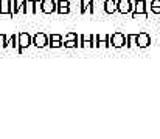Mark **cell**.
Here are the masks:
<instances>
[{"label":"cell","instance_id":"cell-1","mask_svg":"<svg viewBox=\"0 0 160 139\" xmlns=\"http://www.w3.org/2000/svg\"><path fill=\"white\" fill-rule=\"evenodd\" d=\"M138 16H143L145 19H148V12H146V2H145V0H137V2L134 3L132 19H137Z\"/></svg>","mask_w":160,"mask_h":139},{"label":"cell","instance_id":"cell-2","mask_svg":"<svg viewBox=\"0 0 160 139\" xmlns=\"http://www.w3.org/2000/svg\"><path fill=\"white\" fill-rule=\"evenodd\" d=\"M30 45H33V37L28 33H19V49H17V53L22 54V51L25 48H28Z\"/></svg>","mask_w":160,"mask_h":139},{"label":"cell","instance_id":"cell-3","mask_svg":"<svg viewBox=\"0 0 160 139\" xmlns=\"http://www.w3.org/2000/svg\"><path fill=\"white\" fill-rule=\"evenodd\" d=\"M126 44H128V40H126V36L123 33H113V34H110V46H113V48H123Z\"/></svg>","mask_w":160,"mask_h":139},{"label":"cell","instance_id":"cell-4","mask_svg":"<svg viewBox=\"0 0 160 139\" xmlns=\"http://www.w3.org/2000/svg\"><path fill=\"white\" fill-rule=\"evenodd\" d=\"M33 45L36 48H45V46L50 45V37L44 33H38L34 37H33Z\"/></svg>","mask_w":160,"mask_h":139},{"label":"cell","instance_id":"cell-5","mask_svg":"<svg viewBox=\"0 0 160 139\" xmlns=\"http://www.w3.org/2000/svg\"><path fill=\"white\" fill-rule=\"evenodd\" d=\"M134 9V3L131 0H118V12L120 14H129Z\"/></svg>","mask_w":160,"mask_h":139},{"label":"cell","instance_id":"cell-6","mask_svg":"<svg viewBox=\"0 0 160 139\" xmlns=\"http://www.w3.org/2000/svg\"><path fill=\"white\" fill-rule=\"evenodd\" d=\"M151 45V36L148 33H138L137 34V46L138 48H148Z\"/></svg>","mask_w":160,"mask_h":139},{"label":"cell","instance_id":"cell-7","mask_svg":"<svg viewBox=\"0 0 160 139\" xmlns=\"http://www.w3.org/2000/svg\"><path fill=\"white\" fill-rule=\"evenodd\" d=\"M58 11V2L54 0H42V12L45 14H52Z\"/></svg>","mask_w":160,"mask_h":139},{"label":"cell","instance_id":"cell-8","mask_svg":"<svg viewBox=\"0 0 160 139\" xmlns=\"http://www.w3.org/2000/svg\"><path fill=\"white\" fill-rule=\"evenodd\" d=\"M22 14H34V0H23L20 6Z\"/></svg>","mask_w":160,"mask_h":139},{"label":"cell","instance_id":"cell-9","mask_svg":"<svg viewBox=\"0 0 160 139\" xmlns=\"http://www.w3.org/2000/svg\"><path fill=\"white\" fill-rule=\"evenodd\" d=\"M104 11H106L107 14L118 12V2L117 0H106L104 2Z\"/></svg>","mask_w":160,"mask_h":139},{"label":"cell","instance_id":"cell-10","mask_svg":"<svg viewBox=\"0 0 160 139\" xmlns=\"http://www.w3.org/2000/svg\"><path fill=\"white\" fill-rule=\"evenodd\" d=\"M59 14H68L70 12V2L68 0H58V11Z\"/></svg>","mask_w":160,"mask_h":139},{"label":"cell","instance_id":"cell-11","mask_svg":"<svg viewBox=\"0 0 160 139\" xmlns=\"http://www.w3.org/2000/svg\"><path fill=\"white\" fill-rule=\"evenodd\" d=\"M0 14H8L9 17H12V12H11V0H0Z\"/></svg>","mask_w":160,"mask_h":139},{"label":"cell","instance_id":"cell-12","mask_svg":"<svg viewBox=\"0 0 160 139\" xmlns=\"http://www.w3.org/2000/svg\"><path fill=\"white\" fill-rule=\"evenodd\" d=\"M126 40H128V44H126L128 48L137 46V34H128V36H126Z\"/></svg>","mask_w":160,"mask_h":139},{"label":"cell","instance_id":"cell-13","mask_svg":"<svg viewBox=\"0 0 160 139\" xmlns=\"http://www.w3.org/2000/svg\"><path fill=\"white\" fill-rule=\"evenodd\" d=\"M8 46H12V48L19 49V34H12L8 39Z\"/></svg>","mask_w":160,"mask_h":139},{"label":"cell","instance_id":"cell-14","mask_svg":"<svg viewBox=\"0 0 160 139\" xmlns=\"http://www.w3.org/2000/svg\"><path fill=\"white\" fill-rule=\"evenodd\" d=\"M20 6H22L20 2L11 0V12H12V17H14V14H19V12H20Z\"/></svg>","mask_w":160,"mask_h":139},{"label":"cell","instance_id":"cell-15","mask_svg":"<svg viewBox=\"0 0 160 139\" xmlns=\"http://www.w3.org/2000/svg\"><path fill=\"white\" fill-rule=\"evenodd\" d=\"M151 11L154 14H160V0H152L151 2Z\"/></svg>","mask_w":160,"mask_h":139},{"label":"cell","instance_id":"cell-16","mask_svg":"<svg viewBox=\"0 0 160 139\" xmlns=\"http://www.w3.org/2000/svg\"><path fill=\"white\" fill-rule=\"evenodd\" d=\"M64 46L65 48H79V40H65L64 42Z\"/></svg>","mask_w":160,"mask_h":139},{"label":"cell","instance_id":"cell-17","mask_svg":"<svg viewBox=\"0 0 160 139\" xmlns=\"http://www.w3.org/2000/svg\"><path fill=\"white\" fill-rule=\"evenodd\" d=\"M42 11V0H34V14Z\"/></svg>","mask_w":160,"mask_h":139},{"label":"cell","instance_id":"cell-18","mask_svg":"<svg viewBox=\"0 0 160 139\" xmlns=\"http://www.w3.org/2000/svg\"><path fill=\"white\" fill-rule=\"evenodd\" d=\"M8 46V37L5 34H0V48H6Z\"/></svg>","mask_w":160,"mask_h":139},{"label":"cell","instance_id":"cell-19","mask_svg":"<svg viewBox=\"0 0 160 139\" xmlns=\"http://www.w3.org/2000/svg\"><path fill=\"white\" fill-rule=\"evenodd\" d=\"M76 39H78L76 33H68V34L64 36V42H65V40H76Z\"/></svg>","mask_w":160,"mask_h":139},{"label":"cell","instance_id":"cell-20","mask_svg":"<svg viewBox=\"0 0 160 139\" xmlns=\"http://www.w3.org/2000/svg\"><path fill=\"white\" fill-rule=\"evenodd\" d=\"M79 5H81V14H86V12H87V6H89V3H87L86 0H81Z\"/></svg>","mask_w":160,"mask_h":139},{"label":"cell","instance_id":"cell-21","mask_svg":"<svg viewBox=\"0 0 160 139\" xmlns=\"http://www.w3.org/2000/svg\"><path fill=\"white\" fill-rule=\"evenodd\" d=\"M48 46H52V48H61V46H64V44H62V40H52Z\"/></svg>","mask_w":160,"mask_h":139},{"label":"cell","instance_id":"cell-22","mask_svg":"<svg viewBox=\"0 0 160 139\" xmlns=\"http://www.w3.org/2000/svg\"><path fill=\"white\" fill-rule=\"evenodd\" d=\"M62 39H64V37H62L61 34H52V36H50V42H52V40H62Z\"/></svg>","mask_w":160,"mask_h":139},{"label":"cell","instance_id":"cell-23","mask_svg":"<svg viewBox=\"0 0 160 139\" xmlns=\"http://www.w3.org/2000/svg\"><path fill=\"white\" fill-rule=\"evenodd\" d=\"M87 3H89V12L93 14V12H95V9H93V0H89Z\"/></svg>","mask_w":160,"mask_h":139}]
</instances>
